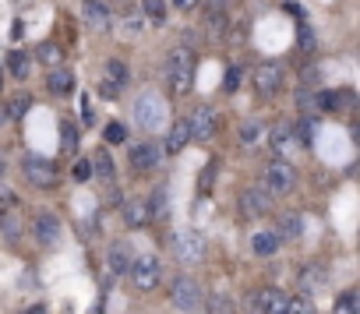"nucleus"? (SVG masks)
I'll list each match as a JSON object with an SVG mask.
<instances>
[{
  "mask_svg": "<svg viewBox=\"0 0 360 314\" xmlns=\"http://www.w3.org/2000/svg\"><path fill=\"white\" fill-rule=\"evenodd\" d=\"M162 81L169 96H188L195 85V53L188 46H173L162 60Z\"/></svg>",
  "mask_w": 360,
  "mask_h": 314,
  "instance_id": "obj_1",
  "label": "nucleus"
},
{
  "mask_svg": "<svg viewBox=\"0 0 360 314\" xmlns=\"http://www.w3.org/2000/svg\"><path fill=\"white\" fill-rule=\"evenodd\" d=\"M169 303L176 307V310H198L202 303H205V296H202V286L191 279V275H176L173 282H169Z\"/></svg>",
  "mask_w": 360,
  "mask_h": 314,
  "instance_id": "obj_2",
  "label": "nucleus"
},
{
  "mask_svg": "<svg viewBox=\"0 0 360 314\" xmlns=\"http://www.w3.org/2000/svg\"><path fill=\"white\" fill-rule=\"evenodd\" d=\"M262 181H265V195L272 198H283V195H290L293 188H297V170L290 166V163H269L265 166V174H262Z\"/></svg>",
  "mask_w": 360,
  "mask_h": 314,
  "instance_id": "obj_3",
  "label": "nucleus"
},
{
  "mask_svg": "<svg viewBox=\"0 0 360 314\" xmlns=\"http://www.w3.org/2000/svg\"><path fill=\"white\" fill-rule=\"evenodd\" d=\"M127 272H131V282L138 286V289H155L159 286V279H162V265H159V258L155 254H141V258H131V265H127Z\"/></svg>",
  "mask_w": 360,
  "mask_h": 314,
  "instance_id": "obj_4",
  "label": "nucleus"
},
{
  "mask_svg": "<svg viewBox=\"0 0 360 314\" xmlns=\"http://www.w3.org/2000/svg\"><path fill=\"white\" fill-rule=\"evenodd\" d=\"M162 117H166V110H162V99L155 92H145V96L134 99V120L145 131H159L162 127Z\"/></svg>",
  "mask_w": 360,
  "mask_h": 314,
  "instance_id": "obj_5",
  "label": "nucleus"
},
{
  "mask_svg": "<svg viewBox=\"0 0 360 314\" xmlns=\"http://www.w3.org/2000/svg\"><path fill=\"white\" fill-rule=\"evenodd\" d=\"M173 251H176L180 265H198L205 258V237L198 230H184L173 237Z\"/></svg>",
  "mask_w": 360,
  "mask_h": 314,
  "instance_id": "obj_6",
  "label": "nucleus"
},
{
  "mask_svg": "<svg viewBox=\"0 0 360 314\" xmlns=\"http://www.w3.org/2000/svg\"><path fill=\"white\" fill-rule=\"evenodd\" d=\"M216 127H219V113H216V106L198 103V106L191 110V117H188V131H191V138L209 141V138L216 134Z\"/></svg>",
  "mask_w": 360,
  "mask_h": 314,
  "instance_id": "obj_7",
  "label": "nucleus"
},
{
  "mask_svg": "<svg viewBox=\"0 0 360 314\" xmlns=\"http://www.w3.org/2000/svg\"><path fill=\"white\" fill-rule=\"evenodd\" d=\"M269 141H272V152H276V163H286V159H293V155H297V138H293L290 124H276L272 134H269Z\"/></svg>",
  "mask_w": 360,
  "mask_h": 314,
  "instance_id": "obj_8",
  "label": "nucleus"
},
{
  "mask_svg": "<svg viewBox=\"0 0 360 314\" xmlns=\"http://www.w3.org/2000/svg\"><path fill=\"white\" fill-rule=\"evenodd\" d=\"M279 85H283V67H279V64H262V67L255 71V92H258L262 99H272V96L279 92Z\"/></svg>",
  "mask_w": 360,
  "mask_h": 314,
  "instance_id": "obj_9",
  "label": "nucleus"
},
{
  "mask_svg": "<svg viewBox=\"0 0 360 314\" xmlns=\"http://www.w3.org/2000/svg\"><path fill=\"white\" fill-rule=\"evenodd\" d=\"M240 212L248 219H262V216L272 212V198L265 191H258V188H248V191H240Z\"/></svg>",
  "mask_w": 360,
  "mask_h": 314,
  "instance_id": "obj_10",
  "label": "nucleus"
},
{
  "mask_svg": "<svg viewBox=\"0 0 360 314\" xmlns=\"http://www.w3.org/2000/svg\"><path fill=\"white\" fill-rule=\"evenodd\" d=\"M255 303L262 314H286V303H290V293L279 289V286H265L255 293Z\"/></svg>",
  "mask_w": 360,
  "mask_h": 314,
  "instance_id": "obj_11",
  "label": "nucleus"
},
{
  "mask_svg": "<svg viewBox=\"0 0 360 314\" xmlns=\"http://www.w3.org/2000/svg\"><path fill=\"white\" fill-rule=\"evenodd\" d=\"M25 177H29V184H36V188H53L57 184V166L50 163V159H25Z\"/></svg>",
  "mask_w": 360,
  "mask_h": 314,
  "instance_id": "obj_12",
  "label": "nucleus"
},
{
  "mask_svg": "<svg viewBox=\"0 0 360 314\" xmlns=\"http://www.w3.org/2000/svg\"><path fill=\"white\" fill-rule=\"evenodd\" d=\"M82 18L92 25V29H99V32H106L110 29V8L103 4V0H85V4H82Z\"/></svg>",
  "mask_w": 360,
  "mask_h": 314,
  "instance_id": "obj_13",
  "label": "nucleus"
},
{
  "mask_svg": "<svg viewBox=\"0 0 360 314\" xmlns=\"http://www.w3.org/2000/svg\"><path fill=\"white\" fill-rule=\"evenodd\" d=\"M188 141H191L188 117H180V120H173V124H169V131H166V155H176V152L184 148Z\"/></svg>",
  "mask_w": 360,
  "mask_h": 314,
  "instance_id": "obj_14",
  "label": "nucleus"
},
{
  "mask_svg": "<svg viewBox=\"0 0 360 314\" xmlns=\"http://www.w3.org/2000/svg\"><path fill=\"white\" fill-rule=\"evenodd\" d=\"M60 237V219L53 212H39L36 216V240L39 244H53Z\"/></svg>",
  "mask_w": 360,
  "mask_h": 314,
  "instance_id": "obj_15",
  "label": "nucleus"
},
{
  "mask_svg": "<svg viewBox=\"0 0 360 314\" xmlns=\"http://www.w3.org/2000/svg\"><path fill=\"white\" fill-rule=\"evenodd\" d=\"M155 163H159V148H155V145H134V148H131V170L145 174V170H152Z\"/></svg>",
  "mask_w": 360,
  "mask_h": 314,
  "instance_id": "obj_16",
  "label": "nucleus"
},
{
  "mask_svg": "<svg viewBox=\"0 0 360 314\" xmlns=\"http://www.w3.org/2000/svg\"><path fill=\"white\" fill-rule=\"evenodd\" d=\"M276 237H279V240H297V237H304V219H300L297 212H286V216H279Z\"/></svg>",
  "mask_w": 360,
  "mask_h": 314,
  "instance_id": "obj_17",
  "label": "nucleus"
},
{
  "mask_svg": "<svg viewBox=\"0 0 360 314\" xmlns=\"http://www.w3.org/2000/svg\"><path fill=\"white\" fill-rule=\"evenodd\" d=\"M145 216L148 219H166L169 216V195H166V188H155L152 191V198L145 205Z\"/></svg>",
  "mask_w": 360,
  "mask_h": 314,
  "instance_id": "obj_18",
  "label": "nucleus"
},
{
  "mask_svg": "<svg viewBox=\"0 0 360 314\" xmlns=\"http://www.w3.org/2000/svg\"><path fill=\"white\" fill-rule=\"evenodd\" d=\"M279 237H276V230H262V233H255V240H251V247H255V254H262V258H269V254H276L279 251Z\"/></svg>",
  "mask_w": 360,
  "mask_h": 314,
  "instance_id": "obj_19",
  "label": "nucleus"
},
{
  "mask_svg": "<svg viewBox=\"0 0 360 314\" xmlns=\"http://www.w3.org/2000/svg\"><path fill=\"white\" fill-rule=\"evenodd\" d=\"M8 71L18 78V81H25L29 74H32V60H29V53H22V50H15L11 57H8Z\"/></svg>",
  "mask_w": 360,
  "mask_h": 314,
  "instance_id": "obj_20",
  "label": "nucleus"
},
{
  "mask_svg": "<svg viewBox=\"0 0 360 314\" xmlns=\"http://www.w3.org/2000/svg\"><path fill=\"white\" fill-rule=\"evenodd\" d=\"M127 64L124 60H106V74H103V81H110L113 89H124L127 85Z\"/></svg>",
  "mask_w": 360,
  "mask_h": 314,
  "instance_id": "obj_21",
  "label": "nucleus"
},
{
  "mask_svg": "<svg viewBox=\"0 0 360 314\" xmlns=\"http://www.w3.org/2000/svg\"><path fill=\"white\" fill-rule=\"evenodd\" d=\"M106 265H110V275H120V272H127V265H131V254H127V247H124V244L110 247V258H106Z\"/></svg>",
  "mask_w": 360,
  "mask_h": 314,
  "instance_id": "obj_22",
  "label": "nucleus"
},
{
  "mask_svg": "<svg viewBox=\"0 0 360 314\" xmlns=\"http://www.w3.org/2000/svg\"><path fill=\"white\" fill-rule=\"evenodd\" d=\"M50 89H53V92H60V96H68V92L75 89L71 71H68V67H53V71H50Z\"/></svg>",
  "mask_w": 360,
  "mask_h": 314,
  "instance_id": "obj_23",
  "label": "nucleus"
},
{
  "mask_svg": "<svg viewBox=\"0 0 360 314\" xmlns=\"http://www.w3.org/2000/svg\"><path fill=\"white\" fill-rule=\"evenodd\" d=\"M36 57H39V60H43V64L53 71V67H60V60H64V50H60L57 43H43V46L36 50Z\"/></svg>",
  "mask_w": 360,
  "mask_h": 314,
  "instance_id": "obj_24",
  "label": "nucleus"
},
{
  "mask_svg": "<svg viewBox=\"0 0 360 314\" xmlns=\"http://www.w3.org/2000/svg\"><path fill=\"white\" fill-rule=\"evenodd\" d=\"M148 216H145V202H138V198H131V202H124V223L127 226H141Z\"/></svg>",
  "mask_w": 360,
  "mask_h": 314,
  "instance_id": "obj_25",
  "label": "nucleus"
},
{
  "mask_svg": "<svg viewBox=\"0 0 360 314\" xmlns=\"http://www.w3.org/2000/svg\"><path fill=\"white\" fill-rule=\"evenodd\" d=\"M332 314H360V296H356L353 289H346V293H342V296L335 300Z\"/></svg>",
  "mask_w": 360,
  "mask_h": 314,
  "instance_id": "obj_26",
  "label": "nucleus"
},
{
  "mask_svg": "<svg viewBox=\"0 0 360 314\" xmlns=\"http://www.w3.org/2000/svg\"><path fill=\"white\" fill-rule=\"evenodd\" d=\"M293 131V138H297V145L304 141V145H311V138H314V117H300L297 120V127H290Z\"/></svg>",
  "mask_w": 360,
  "mask_h": 314,
  "instance_id": "obj_27",
  "label": "nucleus"
},
{
  "mask_svg": "<svg viewBox=\"0 0 360 314\" xmlns=\"http://www.w3.org/2000/svg\"><path fill=\"white\" fill-rule=\"evenodd\" d=\"M141 11L152 22H166V0H141Z\"/></svg>",
  "mask_w": 360,
  "mask_h": 314,
  "instance_id": "obj_28",
  "label": "nucleus"
},
{
  "mask_svg": "<svg viewBox=\"0 0 360 314\" xmlns=\"http://www.w3.org/2000/svg\"><path fill=\"white\" fill-rule=\"evenodd\" d=\"M346 96H349V92H321V96H314V99H318V110H339V106L346 103Z\"/></svg>",
  "mask_w": 360,
  "mask_h": 314,
  "instance_id": "obj_29",
  "label": "nucleus"
},
{
  "mask_svg": "<svg viewBox=\"0 0 360 314\" xmlns=\"http://www.w3.org/2000/svg\"><path fill=\"white\" fill-rule=\"evenodd\" d=\"M29 106H32V96H25V92H22V96H15V99H11V106H8L4 113H8L11 120H18V117H25V113H29Z\"/></svg>",
  "mask_w": 360,
  "mask_h": 314,
  "instance_id": "obj_30",
  "label": "nucleus"
},
{
  "mask_svg": "<svg viewBox=\"0 0 360 314\" xmlns=\"http://www.w3.org/2000/svg\"><path fill=\"white\" fill-rule=\"evenodd\" d=\"M205 307H209V314H233V303H230L226 293H212Z\"/></svg>",
  "mask_w": 360,
  "mask_h": 314,
  "instance_id": "obj_31",
  "label": "nucleus"
},
{
  "mask_svg": "<svg viewBox=\"0 0 360 314\" xmlns=\"http://www.w3.org/2000/svg\"><path fill=\"white\" fill-rule=\"evenodd\" d=\"M120 32H124V39H131V36H138V32H141V15H138V11H131V15L124 18V25H120Z\"/></svg>",
  "mask_w": 360,
  "mask_h": 314,
  "instance_id": "obj_32",
  "label": "nucleus"
},
{
  "mask_svg": "<svg viewBox=\"0 0 360 314\" xmlns=\"http://www.w3.org/2000/svg\"><path fill=\"white\" fill-rule=\"evenodd\" d=\"M286 314H314V303H311V300H304V296H290Z\"/></svg>",
  "mask_w": 360,
  "mask_h": 314,
  "instance_id": "obj_33",
  "label": "nucleus"
},
{
  "mask_svg": "<svg viewBox=\"0 0 360 314\" xmlns=\"http://www.w3.org/2000/svg\"><path fill=\"white\" fill-rule=\"evenodd\" d=\"M96 174L103 181H113V159H110V152H99V159H96Z\"/></svg>",
  "mask_w": 360,
  "mask_h": 314,
  "instance_id": "obj_34",
  "label": "nucleus"
},
{
  "mask_svg": "<svg viewBox=\"0 0 360 314\" xmlns=\"http://www.w3.org/2000/svg\"><path fill=\"white\" fill-rule=\"evenodd\" d=\"M71 177H75L78 184H85V181L92 177V163H89V159H78V163L71 166Z\"/></svg>",
  "mask_w": 360,
  "mask_h": 314,
  "instance_id": "obj_35",
  "label": "nucleus"
},
{
  "mask_svg": "<svg viewBox=\"0 0 360 314\" xmlns=\"http://www.w3.org/2000/svg\"><path fill=\"white\" fill-rule=\"evenodd\" d=\"M297 43H300V50H314L318 39H314V32H311L307 25H300V29H297Z\"/></svg>",
  "mask_w": 360,
  "mask_h": 314,
  "instance_id": "obj_36",
  "label": "nucleus"
},
{
  "mask_svg": "<svg viewBox=\"0 0 360 314\" xmlns=\"http://www.w3.org/2000/svg\"><path fill=\"white\" fill-rule=\"evenodd\" d=\"M258 134H262V127L255 124V120H248V124H240V141H258Z\"/></svg>",
  "mask_w": 360,
  "mask_h": 314,
  "instance_id": "obj_37",
  "label": "nucleus"
},
{
  "mask_svg": "<svg viewBox=\"0 0 360 314\" xmlns=\"http://www.w3.org/2000/svg\"><path fill=\"white\" fill-rule=\"evenodd\" d=\"M0 209H18V198L8 184H0Z\"/></svg>",
  "mask_w": 360,
  "mask_h": 314,
  "instance_id": "obj_38",
  "label": "nucleus"
},
{
  "mask_svg": "<svg viewBox=\"0 0 360 314\" xmlns=\"http://www.w3.org/2000/svg\"><path fill=\"white\" fill-rule=\"evenodd\" d=\"M297 106H300V110H318V99H314V92L300 89V92H297Z\"/></svg>",
  "mask_w": 360,
  "mask_h": 314,
  "instance_id": "obj_39",
  "label": "nucleus"
},
{
  "mask_svg": "<svg viewBox=\"0 0 360 314\" xmlns=\"http://www.w3.org/2000/svg\"><path fill=\"white\" fill-rule=\"evenodd\" d=\"M60 131H64V152H75V145H78V131H75V124H64Z\"/></svg>",
  "mask_w": 360,
  "mask_h": 314,
  "instance_id": "obj_40",
  "label": "nucleus"
},
{
  "mask_svg": "<svg viewBox=\"0 0 360 314\" xmlns=\"http://www.w3.org/2000/svg\"><path fill=\"white\" fill-rule=\"evenodd\" d=\"M127 138V131H124V124H110L106 127V141H113V145H120Z\"/></svg>",
  "mask_w": 360,
  "mask_h": 314,
  "instance_id": "obj_41",
  "label": "nucleus"
},
{
  "mask_svg": "<svg viewBox=\"0 0 360 314\" xmlns=\"http://www.w3.org/2000/svg\"><path fill=\"white\" fill-rule=\"evenodd\" d=\"M237 85H240V67H230V74H226V92H237Z\"/></svg>",
  "mask_w": 360,
  "mask_h": 314,
  "instance_id": "obj_42",
  "label": "nucleus"
},
{
  "mask_svg": "<svg viewBox=\"0 0 360 314\" xmlns=\"http://www.w3.org/2000/svg\"><path fill=\"white\" fill-rule=\"evenodd\" d=\"M209 32H212V36H219V32H223V11H219V15H216V11L209 15Z\"/></svg>",
  "mask_w": 360,
  "mask_h": 314,
  "instance_id": "obj_43",
  "label": "nucleus"
},
{
  "mask_svg": "<svg viewBox=\"0 0 360 314\" xmlns=\"http://www.w3.org/2000/svg\"><path fill=\"white\" fill-rule=\"evenodd\" d=\"M99 96L103 99H120V89H113L110 81H99Z\"/></svg>",
  "mask_w": 360,
  "mask_h": 314,
  "instance_id": "obj_44",
  "label": "nucleus"
},
{
  "mask_svg": "<svg viewBox=\"0 0 360 314\" xmlns=\"http://www.w3.org/2000/svg\"><path fill=\"white\" fill-rule=\"evenodd\" d=\"M173 4H176V8H180V11H191V8H195V4H198V0H173Z\"/></svg>",
  "mask_w": 360,
  "mask_h": 314,
  "instance_id": "obj_45",
  "label": "nucleus"
},
{
  "mask_svg": "<svg viewBox=\"0 0 360 314\" xmlns=\"http://www.w3.org/2000/svg\"><path fill=\"white\" fill-rule=\"evenodd\" d=\"M25 314H46V307H43V303H36V307H29Z\"/></svg>",
  "mask_w": 360,
  "mask_h": 314,
  "instance_id": "obj_46",
  "label": "nucleus"
},
{
  "mask_svg": "<svg viewBox=\"0 0 360 314\" xmlns=\"http://www.w3.org/2000/svg\"><path fill=\"white\" fill-rule=\"evenodd\" d=\"M4 124H8V113H4V110H0V127H4Z\"/></svg>",
  "mask_w": 360,
  "mask_h": 314,
  "instance_id": "obj_47",
  "label": "nucleus"
},
{
  "mask_svg": "<svg viewBox=\"0 0 360 314\" xmlns=\"http://www.w3.org/2000/svg\"><path fill=\"white\" fill-rule=\"evenodd\" d=\"M4 166H8V163H4V155H0V174H4Z\"/></svg>",
  "mask_w": 360,
  "mask_h": 314,
  "instance_id": "obj_48",
  "label": "nucleus"
},
{
  "mask_svg": "<svg viewBox=\"0 0 360 314\" xmlns=\"http://www.w3.org/2000/svg\"><path fill=\"white\" fill-rule=\"evenodd\" d=\"M0 89H4V71H0Z\"/></svg>",
  "mask_w": 360,
  "mask_h": 314,
  "instance_id": "obj_49",
  "label": "nucleus"
}]
</instances>
